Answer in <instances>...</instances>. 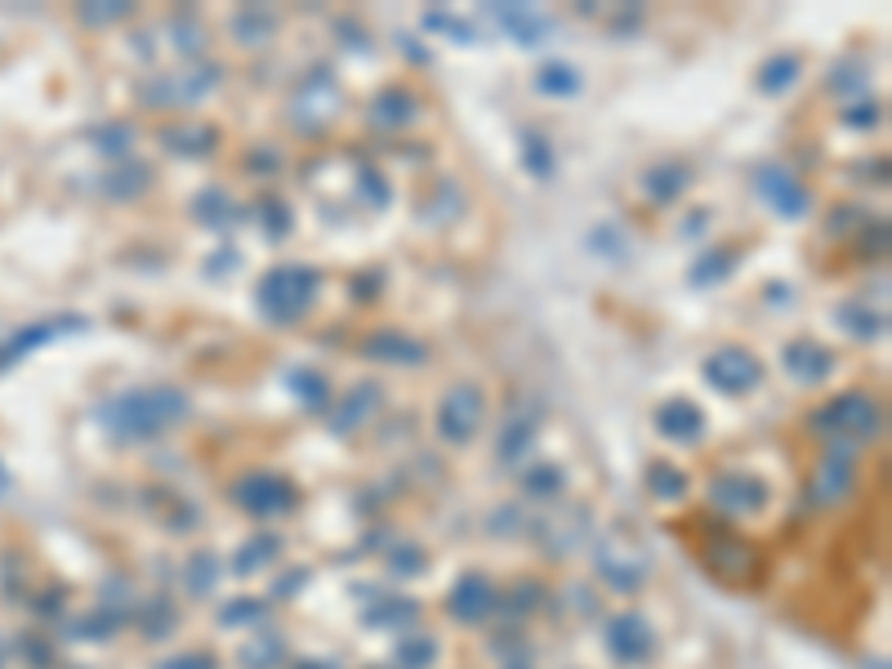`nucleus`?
Returning a JSON list of instances; mask_svg holds the SVG:
<instances>
[{
    "instance_id": "obj_1",
    "label": "nucleus",
    "mask_w": 892,
    "mask_h": 669,
    "mask_svg": "<svg viewBox=\"0 0 892 669\" xmlns=\"http://www.w3.org/2000/svg\"><path fill=\"white\" fill-rule=\"evenodd\" d=\"M183 415H187V398L179 389H134V393L112 398L99 411L108 434L125 438V442H148V438L166 434L170 424H179Z\"/></svg>"
},
{
    "instance_id": "obj_2",
    "label": "nucleus",
    "mask_w": 892,
    "mask_h": 669,
    "mask_svg": "<svg viewBox=\"0 0 892 669\" xmlns=\"http://www.w3.org/2000/svg\"><path fill=\"white\" fill-rule=\"evenodd\" d=\"M313 300H317V272L304 264H277L259 281V308L281 326L300 321L313 308Z\"/></svg>"
},
{
    "instance_id": "obj_3",
    "label": "nucleus",
    "mask_w": 892,
    "mask_h": 669,
    "mask_svg": "<svg viewBox=\"0 0 892 669\" xmlns=\"http://www.w3.org/2000/svg\"><path fill=\"white\" fill-rule=\"evenodd\" d=\"M232 500L255 518H277V513L295 509V487H291V477H281L272 469H251L232 483Z\"/></svg>"
},
{
    "instance_id": "obj_4",
    "label": "nucleus",
    "mask_w": 892,
    "mask_h": 669,
    "mask_svg": "<svg viewBox=\"0 0 892 669\" xmlns=\"http://www.w3.org/2000/svg\"><path fill=\"white\" fill-rule=\"evenodd\" d=\"M812 424L830 438H870L879 428V402L870 393H843V398H830Z\"/></svg>"
},
{
    "instance_id": "obj_5",
    "label": "nucleus",
    "mask_w": 892,
    "mask_h": 669,
    "mask_svg": "<svg viewBox=\"0 0 892 669\" xmlns=\"http://www.w3.org/2000/svg\"><path fill=\"white\" fill-rule=\"evenodd\" d=\"M487 419V398L474 385H455L438 406V434L447 442H468Z\"/></svg>"
},
{
    "instance_id": "obj_6",
    "label": "nucleus",
    "mask_w": 892,
    "mask_h": 669,
    "mask_svg": "<svg viewBox=\"0 0 892 669\" xmlns=\"http://www.w3.org/2000/svg\"><path fill=\"white\" fill-rule=\"evenodd\" d=\"M706 567L714 571L719 581L745 585V581L759 576V554H755V545H749L745 536H736V532H714L706 540Z\"/></svg>"
},
{
    "instance_id": "obj_7",
    "label": "nucleus",
    "mask_w": 892,
    "mask_h": 669,
    "mask_svg": "<svg viewBox=\"0 0 892 669\" xmlns=\"http://www.w3.org/2000/svg\"><path fill=\"white\" fill-rule=\"evenodd\" d=\"M706 379L719 389V393H749V389H759V379H763V362L755 353H745V349H719L710 362H706Z\"/></svg>"
},
{
    "instance_id": "obj_8",
    "label": "nucleus",
    "mask_w": 892,
    "mask_h": 669,
    "mask_svg": "<svg viewBox=\"0 0 892 669\" xmlns=\"http://www.w3.org/2000/svg\"><path fill=\"white\" fill-rule=\"evenodd\" d=\"M607 647H612V656L625 660V665L647 660V656L656 652V630H651V620H647L643 611H625V616H616L612 625H607Z\"/></svg>"
},
{
    "instance_id": "obj_9",
    "label": "nucleus",
    "mask_w": 892,
    "mask_h": 669,
    "mask_svg": "<svg viewBox=\"0 0 892 669\" xmlns=\"http://www.w3.org/2000/svg\"><path fill=\"white\" fill-rule=\"evenodd\" d=\"M710 500L723 509V513H759L768 504V487L759 483L755 473H719L714 477V487H710Z\"/></svg>"
},
{
    "instance_id": "obj_10",
    "label": "nucleus",
    "mask_w": 892,
    "mask_h": 669,
    "mask_svg": "<svg viewBox=\"0 0 892 669\" xmlns=\"http://www.w3.org/2000/svg\"><path fill=\"white\" fill-rule=\"evenodd\" d=\"M451 616L460 620V625H478V620H487L496 611V589L487 576H478V571H468V576H460V585L451 589Z\"/></svg>"
},
{
    "instance_id": "obj_11",
    "label": "nucleus",
    "mask_w": 892,
    "mask_h": 669,
    "mask_svg": "<svg viewBox=\"0 0 892 669\" xmlns=\"http://www.w3.org/2000/svg\"><path fill=\"white\" fill-rule=\"evenodd\" d=\"M759 193H763V202H768L777 215H785V219H794V215L808 210V187L794 179L790 170H781V166H772V170L759 174Z\"/></svg>"
},
{
    "instance_id": "obj_12",
    "label": "nucleus",
    "mask_w": 892,
    "mask_h": 669,
    "mask_svg": "<svg viewBox=\"0 0 892 669\" xmlns=\"http://www.w3.org/2000/svg\"><path fill=\"white\" fill-rule=\"evenodd\" d=\"M656 428H661L670 442H696L706 434V415H700V406L687 398H670V402L656 406Z\"/></svg>"
},
{
    "instance_id": "obj_13",
    "label": "nucleus",
    "mask_w": 892,
    "mask_h": 669,
    "mask_svg": "<svg viewBox=\"0 0 892 669\" xmlns=\"http://www.w3.org/2000/svg\"><path fill=\"white\" fill-rule=\"evenodd\" d=\"M366 353H370L375 362H389V366H419V362L429 357L425 344L411 340L406 330H375L370 340H366Z\"/></svg>"
},
{
    "instance_id": "obj_14",
    "label": "nucleus",
    "mask_w": 892,
    "mask_h": 669,
    "mask_svg": "<svg viewBox=\"0 0 892 669\" xmlns=\"http://www.w3.org/2000/svg\"><path fill=\"white\" fill-rule=\"evenodd\" d=\"M785 366L794 370L804 379V385H812V379H821V375H830V366H834V357L821 349V344H812V340H799V344H790L785 349Z\"/></svg>"
},
{
    "instance_id": "obj_15",
    "label": "nucleus",
    "mask_w": 892,
    "mask_h": 669,
    "mask_svg": "<svg viewBox=\"0 0 892 669\" xmlns=\"http://www.w3.org/2000/svg\"><path fill=\"white\" fill-rule=\"evenodd\" d=\"M370 117L380 121V125H406L415 112H411V94L406 89H384L380 99L370 104Z\"/></svg>"
},
{
    "instance_id": "obj_16",
    "label": "nucleus",
    "mask_w": 892,
    "mask_h": 669,
    "mask_svg": "<svg viewBox=\"0 0 892 669\" xmlns=\"http://www.w3.org/2000/svg\"><path fill=\"white\" fill-rule=\"evenodd\" d=\"M647 487H651V496H661V500H679V496L687 491V477H683L674 464H651Z\"/></svg>"
},
{
    "instance_id": "obj_17",
    "label": "nucleus",
    "mask_w": 892,
    "mask_h": 669,
    "mask_svg": "<svg viewBox=\"0 0 892 669\" xmlns=\"http://www.w3.org/2000/svg\"><path fill=\"white\" fill-rule=\"evenodd\" d=\"M272 558H277V540H272V536H255V545H246L232 567H237V576H255V571H259L264 562H272Z\"/></svg>"
},
{
    "instance_id": "obj_18",
    "label": "nucleus",
    "mask_w": 892,
    "mask_h": 669,
    "mask_svg": "<svg viewBox=\"0 0 892 669\" xmlns=\"http://www.w3.org/2000/svg\"><path fill=\"white\" fill-rule=\"evenodd\" d=\"M687 166H665V170H656L651 174V197H661V202H674L683 187H687Z\"/></svg>"
},
{
    "instance_id": "obj_19",
    "label": "nucleus",
    "mask_w": 892,
    "mask_h": 669,
    "mask_svg": "<svg viewBox=\"0 0 892 669\" xmlns=\"http://www.w3.org/2000/svg\"><path fill=\"white\" fill-rule=\"evenodd\" d=\"M794 72H799V59H794V54H781V59H772L768 68H763V89L768 94H777V89H785L790 81H794Z\"/></svg>"
},
{
    "instance_id": "obj_20",
    "label": "nucleus",
    "mask_w": 892,
    "mask_h": 669,
    "mask_svg": "<svg viewBox=\"0 0 892 669\" xmlns=\"http://www.w3.org/2000/svg\"><path fill=\"white\" fill-rule=\"evenodd\" d=\"M728 268H736V251H710V259L692 268V281H719Z\"/></svg>"
},
{
    "instance_id": "obj_21",
    "label": "nucleus",
    "mask_w": 892,
    "mask_h": 669,
    "mask_svg": "<svg viewBox=\"0 0 892 669\" xmlns=\"http://www.w3.org/2000/svg\"><path fill=\"white\" fill-rule=\"evenodd\" d=\"M527 491H531V496H553V491H562V473H558L553 464H536V469L527 473Z\"/></svg>"
},
{
    "instance_id": "obj_22",
    "label": "nucleus",
    "mask_w": 892,
    "mask_h": 669,
    "mask_svg": "<svg viewBox=\"0 0 892 669\" xmlns=\"http://www.w3.org/2000/svg\"><path fill=\"white\" fill-rule=\"evenodd\" d=\"M281 660V647L277 643H251L246 652H242V665L246 669H272Z\"/></svg>"
},
{
    "instance_id": "obj_23",
    "label": "nucleus",
    "mask_w": 892,
    "mask_h": 669,
    "mask_svg": "<svg viewBox=\"0 0 892 669\" xmlns=\"http://www.w3.org/2000/svg\"><path fill=\"white\" fill-rule=\"evenodd\" d=\"M259 611H264L259 598H242V603H228L219 620H223V625H246V620H259Z\"/></svg>"
},
{
    "instance_id": "obj_24",
    "label": "nucleus",
    "mask_w": 892,
    "mask_h": 669,
    "mask_svg": "<svg viewBox=\"0 0 892 669\" xmlns=\"http://www.w3.org/2000/svg\"><path fill=\"white\" fill-rule=\"evenodd\" d=\"M157 669H219V660L210 652H183V656H170L161 660Z\"/></svg>"
},
{
    "instance_id": "obj_25",
    "label": "nucleus",
    "mask_w": 892,
    "mask_h": 669,
    "mask_svg": "<svg viewBox=\"0 0 892 669\" xmlns=\"http://www.w3.org/2000/svg\"><path fill=\"white\" fill-rule=\"evenodd\" d=\"M540 85H545V89H567V94L581 89L576 72H572V68H562V63H558V68H545V72H540Z\"/></svg>"
},
{
    "instance_id": "obj_26",
    "label": "nucleus",
    "mask_w": 892,
    "mask_h": 669,
    "mask_svg": "<svg viewBox=\"0 0 892 669\" xmlns=\"http://www.w3.org/2000/svg\"><path fill=\"white\" fill-rule=\"evenodd\" d=\"M370 406H380V393H370V389H357L349 402H344V424H353V419H362Z\"/></svg>"
},
{
    "instance_id": "obj_27",
    "label": "nucleus",
    "mask_w": 892,
    "mask_h": 669,
    "mask_svg": "<svg viewBox=\"0 0 892 669\" xmlns=\"http://www.w3.org/2000/svg\"><path fill=\"white\" fill-rule=\"evenodd\" d=\"M187 585H193V594H206L215 585V558L210 554H201V567L193 562V576H187Z\"/></svg>"
},
{
    "instance_id": "obj_28",
    "label": "nucleus",
    "mask_w": 892,
    "mask_h": 669,
    "mask_svg": "<svg viewBox=\"0 0 892 669\" xmlns=\"http://www.w3.org/2000/svg\"><path fill=\"white\" fill-rule=\"evenodd\" d=\"M433 660V643L429 638H419V643H406L402 647V665H411V669H425Z\"/></svg>"
},
{
    "instance_id": "obj_29",
    "label": "nucleus",
    "mask_w": 892,
    "mask_h": 669,
    "mask_svg": "<svg viewBox=\"0 0 892 669\" xmlns=\"http://www.w3.org/2000/svg\"><path fill=\"white\" fill-rule=\"evenodd\" d=\"M300 669H335V665H321V660H308V665H300Z\"/></svg>"
}]
</instances>
